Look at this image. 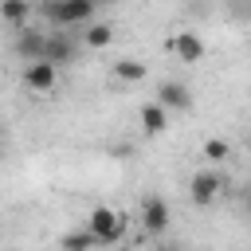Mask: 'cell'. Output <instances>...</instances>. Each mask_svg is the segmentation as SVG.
<instances>
[{
  "instance_id": "7a4b0ae2",
  "label": "cell",
  "mask_w": 251,
  "mask_h": 251,
  "mask_svg": "<svg viewBox=\"0 0 251 251\" xmlns=\"http://www.w3.org/2000/svg\"><path fill=\"white\" fill-rule=\"evenodd\" d=\"M126 216L118 212V208H110V204H94L90 208V216H86V227L98 235V243L106 247V243H118L122 235H126Z\"/></svg>"
},
{
  "instance_id": "ba28073f",
  "label": "cell",
  "mask_w": 251,
  "mask_h": 251,
  "mask_svg": "<svg viewBox=\"0 0 251 251\" xmlns=\"http://www.w3.org/2000/svg\"><path fill=\"white\" fill-rule=\"evenodd\" d=\"M169 51H173L180 63H200L208 47H204V39H200L196 31H173V35H169Z\"/></svg>"
},
{
  "instance_id": "9c48e42d",
  "label": "cell",
  "mask_w": 251,
  "mask_h": 251,
  "mask_svg": "<svg viewBox=\"0 0 251 251\" xmlns=\"http://www.w3.org/2000/svg\"><path fill=\"white\" fill-rule=\"evenodd\" d=\"M137 122H141V133H145V137H157V133L169 129V106L157 102V98H149V102H141Z\"/></svg>"
},
{
  "instance_id": "4fadbf2b",
  "label": "cell",
  "mask_w": 251,
  "mask_h": 251,
  "mask_svg": "<svg viewBox=\"0 0 251 251\" xmlns=\"http://www.w3.org/2000/svg\"><path fill=\"white\" fill-rule=\"evenodd\" d=\"M145 75H149V67H145L141 59H118V63H114V78H118V82H141Z\"/></svg>"
},
{
  "instance_id": "8fae6325",
  "label": "cell",
  "mask_w": 251,
  "mask_h": 251,
  "mask_svg": "<svg viewBox=\"0 0 251 251\" xmlns=\"http://www.w3.org/2000/svg\"><path fill=\"white\" fill-rule=\"evenodd\" d=\"M0 20H4L12 31L27 27V24H31V0H0Z\"/></svg>"
},
{
  "instance_id": "6da1fadb",
  "label": "cell",
  "mask_w": 251,
  "mask_h": 251,
  "mask_svg": "<svg viewBox=\"0 0 251 251\" xmlns=\"http://www.w3.org/2000/svg\"><path fill=\"white\" fill-rule=\"evenodd\" d=\"M94 4L98 0H43V16L55 27H82L94 20Z\"/></svg>"
},
{
  "instance_id": "52a82bcc",
  "label": "cell",
  "mask_w": 251,
  "mask_h": 251,
  "mask_svg": "<svg viewBox=\"0 0 251 251\" xmlns=\"http://www.w3.org/2000/svg\"><path fill=\"white\" fill-rule=\"evenodd\" d=\"M75 55H78V47H75V39H71V31H67V27H59V31H47L43 59H51L55 67H63V63H75Z\"/></svg>"
},
{
  "instance_id": "5bb4252c",
  "label": "cell",
  "mask_w": 251,
  "mask_h": 251,
  "mask_svg": "<svg viewBox=\"0 0 251 251\" xmlns=\"http://www.w3.org/2000/svg\"><path fill=\"white\" fill-rule=\"evenodd\" d=\"M110 39H114V27L110 24H86V35H82V43L90 47V51H102V47H110Z\"/></svg>"
},
{
  "instance_id": "277c9868",
  "label": "cell",
  "mask_w": 251,
  "mask_h": 251,
  "mask_svg": "<svg viewBox=\"0 0 251 251\" xmlns=\"http://www.w3.org/2000/svg\"><path fill=\"white\" fill-rule=\"evenodd\" d=\"M169 220H173V212H169V200H165V196H145V200H141L137 224H141L145 235H161V231L169 227Z\"/></svg>"
},
{
  "instance_id": "7c38bea8",
  "label": "cell",
  "mask_w": 251,
  "mask_h": 251,
  "mask_svg": "<svg viewBox=\"0 0 251 251\" xmlns=\"http://www.w3.org/2000/svg\"><path fill=\"white\" fill-rule=\"evenodd\" d=\"M59 247H63V251H94V247H102V243H98V235H94L90 227H78V231H67V235L59 239Z\"/></svg>"
},
{
  "instance_id": "30bf717a",
  "label": "cell",
  "mask_w": 251,
  "mask_h": 251,
  "mask_svg": "<svg viewBox=\"0 0 251 251\" xmlns=\"http://www.w3.org/2000/svg\"><path fill=\"white\" fill-rule=\"evenodd\" d=\"M157 102H165L169 110L188 114V110H192V90H188L184 82H161V86H157Z\"/></svg>"
},
{
  "instance_id": "2e32d148",
  "label": "cell",
  "mask_w": 251,
  "mask_h": 251,
  "mask_svg": "<svg viewBox=\"0 0 251 251\" xmlns=\"http://www.w3.org/2000/svg\"><path fill=\"white\" fill-rule=\"evenodd\" d=\"M243 204H247V212H251V188H247V200H243Z\"/></svg>"
},
{
  "instance_id": "5b68a950",
  "label": "cell",
  "mask_w": 251,
  "mask_h": 251,
  "mask_svg": "<svg viewBox=\"0 0 251 251\" xmlns=\"http://www.w3.org/2000/svg\"><path fill=\"white\" fill-rule=\"evenodd\" d=\"M55 82H59V67H55L51 59H31V63H24V86H27L31 94H47V90H55Z\"/></svg>"
},
{
  "instance_id": "e0dca14e",
  "label": "cell",
  "mask_w": 251,
  "mask_h": 251,
  "mask_svg": "<svg viewBox=\"0 0 251 251\" xmlns=\"http://www.w3.org/2000/svg\"><path fill=\"white\" fill-rule=\"evenodd\" d=\"M0 141H4V126H0Z\"/></svg>"
},
{
  "instance_id": "8992f818",
  "label": "cell",
  "mask_w": 251,
  "mask_h": 251,
  "mask_svg": "<svg viewBox=\"0 0 251 251\" xmlns=\"http://www.w3.org/2000/svg\"><path fill=\"white\" fill-rule=\"evenodd\" d=\"M43 47H47V31H39V27H31V24L16 31V43H12V51L20 55V63L43 59Z\"/></svg>"
},
{
  "instance_id": "9a60e30c",
  "label": "cell",
  "mask_w": 251,
  "mask_h": 251,
  "mask_svg": "<svg viewBox=\"0 0 251 251\" xmlns=\"http://www.w3.org/2000/svg\"><path fill=\"white\" fill-rule=\"evenodd\" d=\"M200 153H204V161H208V165H224V161L231 157V145H227L224 137H208V141L200 145Z\"/></svg>"
},
{
  "instance_id": "3957f363",
  "label": "cell",
  "mask_w": 251,
  "mask_h": 251,
  "mask_svg": "<svg viewBox=\"0 0 251 251\" xmlns=\"http://www.w3.org/2000/svg\"><path fill=\"white\" fill-rule=\"evenodd\" d=\"M224 188H227V180H224L220 169H200V173H192V180H188V196H192L196 208H212V204L224 196Z\"/></svg>"
}]
</instances>
